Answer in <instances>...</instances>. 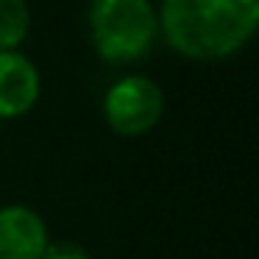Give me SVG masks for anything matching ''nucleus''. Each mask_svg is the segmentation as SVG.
<instances>
[{
    "label": "nucleus",
    "mask_w": 259,
    "mask_h": 259,
    "mask_svg": "<svg viewBox=\"0 0 259 259\" xmlns=\"http://www.w3.org/2000/svg\"><path fill=\"white\" fill-rule=\"evenodd\" d=\"M159 36L190 62L240 53L259 28V0H162Z\"/></svg>",
    "instance_id": "f257e3e1"
},
{
    "label": "nucleus",
    "mask_w": 259,
    "mask_h": 259,
    "mask_svg": "<svg viewBox=\"0 0 259 259\" xmlns=\"http://www.w3.org/2000/svg\"><path fill=\"white\" fill-rule=\"evenodd\" d=\"M90 42L109 64H134L153 51L159 17L151 0H90Z\"/></svg>",
    "instance_id": "f03ea898"
},
{
    "label": "nucleus",
    "mask_w": 259,
    "mask_h": 259,
    "mask_svg": "<svg viewBox=\"0 0 259 259\" xmlns=\"http://www.w3.org/2000/svg\"><path fill=\"white\" fill-rule=\"evenodd\" d=\"M164 92L148 75H123L103 95V120L117 137H142L159 125Z\"/></svg>",
    "instance_id": "7ed1b4c3"
},
{
    "label": "nucleus",
    "mask_w": 259,
    "mask_h": 259,
    "mask_svg": "<svg viewBox=\"0 0 259 259\" xmlns=\"http://www.w3.org/2000/svg\"><path fill=\"white\" fill-rule=\"evenodd\" d=\"M42 95L36 64L20 51H0V120L25 117Z\"/></svg>",
    "instance_id": "20e7f679"
},
{
    "label": "nucleus",
    "mask_w": 259,
    "mask_h": 259,
    "mask_svg": "<svg viewBox=\"0 0 259 259\" xmlns=\"http://www.w3.org/2000/svg\"><path fill=\"white\" fill-rule=\"evenodd\" d=\"M51 234L48 223L28 203L0 206V259H42Z\"/></svg>",
    "instance_id": "39448f33"
},
{
    "label": "nucleus",
    "mask_w": 259,
    "mask_h": 259,
    "mask_svg": "<svg viewBox=\"0 0 259 259\" xmlns=\"http://www.w3.org/2000/svg\"><path fill=\"white\" fill-rule=\"evenodd\" d=\"M31 31V9L25 0H0V51H20Z\"/></svg>",
    "instance_id": "423d86ee"
},
{
    "label": "nucleus",
    "mask_w": 259,
    "mask_h": 259,
    "mask_svg": "<svg viewBox=\"0 0 259 259\" xmlns=\"http://www.w3.org/2000/svg\"><path fill=\"white\" fill-rule=\"evenodd\" d=\"M42 259H92L90 251H87L81 242L73 240H51L42 253Z\"/></svg>",
    "instance_id": "0eeeda50"
}]
</instances>
